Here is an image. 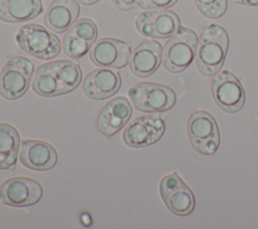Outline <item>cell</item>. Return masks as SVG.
<instances>
[{"label": "cell", "instance_id": "obj_1", "mask_svg": "<svg viewBox=\"0 0 258 229\" xmlns=\"http://www.w3.org/2000/svg\"><path fill=\"white\" fill-rule=\"evenodd\" d=\"M229 46L227 31L220 25L212 24L202 33L197 54V67L205 76H213L222 68Z\"/></svg>", "mask_w": 258, "mask_h": 229}, {"label": "cell", "instance_id": "obj_2", "mask_svg": "<svg viewBox=\"0 0 258 229\" xmlns=\"http://www.w3.org/2000/svg\"><path fill=\"white\" fill-rule=\"evenodd\" d=\"M19 47L40 60H51L60 52V40L40 24L28 23L19 28L15 35Z\"/></svg>", "mask_w": 258, "mask_h": 229}, {"label": "cell", "instance_id": "obj_3", "mask_svg": "<svg viewBox=\"0 0 258 229\" xmlns=\"http://www.w3.org/2000/svg\"><path fill=\"white\" fill-rule=\"evenodd\" d=\"M198 46L197 33L186 27H179L167 40L163 50V66L170 73L184 71L194 61Z\"/></svg>", "mask_w": 258, "mask_h": 229}, {"label": "cell", "instance_id": "obj_4", "mask_svg": "<svg viewBox=\"0 0 258 229\" xmlns=\"http://www.w3.org/2000/svg\"><path fill=\"white\" fill-rule=\"evenodd\" d=\"M133 106L143 112H162L170 109L176 100L175 93L167 86L156 83H137L128 91Z\"/></svg>", "mask_w": 258, "mask_h": 229}, {"label": "cell", "instance_id": "obj_5", "mask_svg": "<svg viewBox=\"0 0 258 229\" xmlns=\"http://www.w3.org/2000/svg\"><path fill=\"white\" fill-rule=\"evenodd\" d=\"M34 72L33 63L25 56H14L0 73V95L7 100H16L28 90Z\"/></svg>", "mask_w": 258, "mask_h": 229}, {"label": "cell", "instance_id": "obj_6", "mask_svg": "<svg viewBox=\"0 0 258 229\" xmlns=\"http://www.w3.org/2000/svg\"><path fill=\"white\" fill-rule=\"evenodd\" d=\"M191 146L201 154H214L220 144V133L215 118L205 110L194 112L187 122Z\"/></svg>", "mask_w": 258, "mask_h": 229}, {"label": "cell", "instance_id": "obj_7", "mask_svg": "<svg viewBox=\"0 0 258 229\" xmlns=\"http://www.w3.org/2000/svg\"><path fill=\"white\" fill-rule=\"evenodd\" d=\"M213 97L226 112H238L245 103V91L239 79L230 71L219 72L211 83Z\"/></svg>", "mask_w": 258, "mask_h": 229}, {"label": "cell", "instance_id": "obj_8", "mask_svg": "<svg viewBox=\"0 0 258 229\" xmlns=\"http://www.w3.org/2000/svg\"><path fill=\"white\" fill-rule=\"evenodd\" d=\"M43 189L39 182L30 178L15 177L0 187V201L12 207H28L40 201Z\"/></svg>", "mask_w": 258, "mask_h": 229}, {"label": "cell", "instance_id": "obj_9", "mask_svg": "<svg viewBox=\"0 0 258 229\" xmlns=\"http://www.w3.org/2000/svg\"><path fill=\"white\" fill-rule=\"evenodd\" d=\"M164 131L165 123L159 115H145L132 120L125 127L123 141L129 147H145L158 141Z\"/></svg>", "mask_w": 258, "mask_h": 229}, {"label": "cell", "instance_id": "obj_10", "mask_svg": "<svg viewBox=\"0 0 258 229\" xmlns=\"http://www.w3.org/2000/svg\"><path fill=\"white\" fill-rule=\"evenodd\" d=\"M160 196L166 207L175 215L186 216L195 208V197L176 171L163 177L159 184Z\"/></svg>", "mask_w": 258, "mask_h": 229}, {"label": "cell", "instance_id": "obj_11", "mask_svg": "<svg viewBox=\"0 0 258 229\" xmlns=\"http://www.w3.org/2000/svg\"><path fill=\"white\" fill-rule=\"evenodd\" d=\"M135 26L138 32L144 36L166 38L172 36L179 28V18L169 10L144 11L137 14Z\"/></svg>", "mask_w": 258, "mask_h": 229}, {"label": "cell", "instance_id": "obj_12", "mask_svg": "<svg viewBox=\"0 0 258 229\" xmlns=\"http://www.w3.org/2000/svg\"><path fill=\"white\" fill-rule=\"evenodd\" d=\"M131 56L130 45L117 38L104 37L99 39L90 49V60L101 68H124Z\"/></svg>", "mask_w": 258, "mask_h": 229}, {"label": "cell", "instance_id": "obj_13", "mask_svg": "<svg viewBox=\"0 0 258 229\" xmlns=\"http://www.w3.org/2000/svg\"><path fill=\"white\" fill-rule=\"evenodd\" d=\"M98 36V27L90 18L78 20L66 33L62 47L70 58L81 59L93 46Z\"/></svg>", "mask_w": 258, "mask_h": 229}, {"label": "cell", "instance_id": "obj_14", "mask_svg": "<svg viewBox=\"0 0 258 229\" xmlns=\"http://www.w3.org/2000/svg\"><path fill=\"white\" fill-rule=\"evenodd\" d=\"M20 162L33 170L51 169L57 162L56 149L46 141L25 139L19 152Z\"/></svg>", "mask_w": 258, "mask_h": 229}, {"label": "cell", "instance_id": "obj_15", "mask_svg": "<svg viewBox=\"0 0 258 229\" xmlns=\"http://www.w3.org/2000/svg\"><path fill=\"white\" fill-rule=\"evenodd\" d=\"M132 115V106L127 98L117 97L109 101L101 110L97 126L107 138L121 130Z\"/></svg>", "mask_w": 258, "mask_h": 229}, {"label": "cell", "instance_id": "obj_16", "mask_svg": "<svg viewBox=\"0 0 258 229\" xmlns=\"http://www.w3.org/2000/svg\"><path fill=\"white\" fill-rule=\"evenodd\" d=\"M121 76L111 69H97L85 79L83 91L93 100H104L115 95L121 87Z\"/></svg>", "mask_w": 258, "mask_h": 229}, {"label": "cell", "instance_id": "obj_17", "mask_svg": "<svg viewBox=\"0 0 258 229\" xmlns=\"http://www.w3.org/2000/svg\"><path fill=\"white\" fill-rule=\"evenodd\" d=\"M161 58V44L156 40L146 39L133 50L129 63L130 71L137 77H148L159 68Z\"/></svg>", "mask_w": 258, "mask_h": 229}, {"label": "cell", "instance_id": "obj_18", "mask_svg": "<svg viewBox=\"0 0 258 229\" xmlns=\"http://www.w3.org/2000/svg\"><path fill=\"white\" fill-rule=\"evenodd\" d=\"M80 5L77 0H53L48 6L45 16V26L56 33L64 32L77 20Z\"/></svg>", "mask_w": 258, "mask_h": 229}, {"label": "cell", "instance_id": "obj_19", "mask_svg": "<svg viewBox=\"0 0 258 229\" xmlns=\"http://www.w3.org/2000/svg\"><path fill=\"white\" fill-rule=\"evenodd\" d=\"M42 11L41 0H0V20L5 22L28 21Z\"/></svg>", "mask_w": 258, "mask_h": 229}, {"label": "cell", "instance_id": "obj_20", "mask_svg": "<svg viewBox=\"0 0 258 229\" xmlns=\"http://www.w3.org/2000/svg\"><path fill=\"white\" fill-rule=\"evenodd\" d=\"M32 90L42 97H55L67 93L56 72L54 62L37 68L32 80Z\"/></svg>", "mask_w": 258, "mask_h": 229}, {"label": "cell", "instance_id": "obj_21", "mask_svg": "<svg viewBox=\"0 0 258 229\" xmlns=\"http://www.w3.org/2000/svg\"><path fill=\"white\" fill-rule=\"evenodd\" d=\"M20 146V136L9 123H0V169H13Z\"/></svg>", "mask_w": 258, "mask_h": 229}, {"label": "cell", "instance_id": "obj_22", "mask_svg": "<svg viewBox=\"0 0 258 229\" xmlns=\"http://www.w3.org/2000/svg\"><path fill=\"white\" fill-rule=\"evenodd\" d=\"M54 65L67 93L74 91L80 85L83 77L79 64L69 60H60L54 61Z\"/></svg>", "mask_w": 258, "mask_h": 229}, {"label": "cell", "instance_id": "obj_23", "mask_svg": "<svg viewBox=\"0 0 258 229\" xmlns=\"http://www.w3.org/2000/svg\"><path fill=\"white\" fill-rule=\"evenodd\" d=\"M200 12L209 18H219L227 10V0H195Z\"/></svg>", "mask_w": 258, "mask_h": 229}, {"label": "cell", "instance_id": "obj_24", "mask_svg": "<svg viewBox=\"0 0 258 229\" xmlns=\"http://www.w3.org/2000/svg\"><path fill=\"white\" fill-rule=\"evenodd\" d=\"M138 5L143 9H165L174 5L177 0H137Z\"/></svg>", "mask_w": 258, "mask_h": 229}, {"label": "cell", "instance_id": "obj_25", "mask_svg": "<svg viewBox=\"0 0 258 229\" xmlns=\"http://www.w3.org/2000/svg\"><path fill=\"white\" fill-rule=\"evenodd\" d=\"M112 3L118 9L122 11H128L133 9L136 6L137 0H111Z\"/></svg>", "mask_w": 258, "mask_h": 229}, {"label": "cell", "instance_id": "obj_26", "mask_svg": "<svg viewBox=\"0 0 258 229\" xmlns=\"http://www.w3.org/2000/svg\"><path fill=\"white\" fill-rule=\"evenodd\" d=\"M234 2L247 6H258V0H233Z\"/></svg>", "mask_w": 258, "mask_h": 229}, {"label": "cell", "instance_id": "obj_27", "mask_svg": "<svg viewBox=\"0 0 258 229\" xmlns=\"http://www.w3.org/2000/svg\"><path fill=\"white\" fill-rule=\"evenodd\" d=\"M84 5H92L94 3H97L99 0H79Z\"/></svg>", "mask_w": 258, "mask_h": 229}]
</instances>
